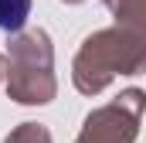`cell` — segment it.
<instances>
[{
  "instance_id": "cell-1",
  "label": "cell",
  "mask_w": 146,
  "mask_h": 143,
  "mask_svg": "<svg viewBox=\"0 0 146 143\" xmlns=\"http://www.w3.org/2000/svg\"><path fill=\"white\" fill-rule=\"evenodd\" d=\"M31 17V0H0V31L17 34Z\"/></svg>"
}]
</instances>
